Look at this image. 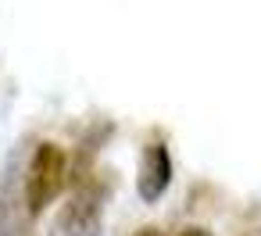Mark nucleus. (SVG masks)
Here are the masks:
<instances>
[{"label": "nucleus", "mask_w": 261, "mask_h": 236, "mask_svg": "<svg viewBox=\"0 0 261 236\" xmlns=\"http://www.w3.org/2000/svg\"><path fill=\"white\" fill-rule=\"evenodd\" d=\"M65 186V150L58 143H40L25 168V211L36 218Z\"/></svg>", "instance_id": "f257e3e1"}, {"label": "nucleus", "mask_w": 261, "mask_h": 236, "mask_svg": "<svg viewBox=\"0 0 261 236\" xmlns=\"http://www.w3.org/2000/svg\"><path fill=\"white\" fill-rule=\"evenodd\" d=\"M50 236H100V193L79 190L54 218Z\"/></svg>", "instance_id": "f03ea898"}, {"label": "nucleus", "mask_w": 261, "mask_h": 236, "mask_svg": "<svg viewBox=\"0 0 261 236\" xmlns=\"http://www.w3.org/2000/svg\"><path fill=\"white\" fill-rule=\"evenodd\" d=\"M29 211H25V175L11 165L0 179V236H25Z\"/></svg>", "instance_id": "7ed1b4c3"}, {"label": "nucleus", "mask_w": 261, "mask_h": 236, "mask_svg": "<svg viewBox=\"0 0 261 236\" xmlns=\"http://www.w3.org/2000/svg\"><path fill=\"white\" fill-rule=\"evenodd\" d=\"M168 179H172V158H168V147L165 143H150L143 150V161H140V197L150 204L158 200L165 190H168Z\"/></svg>", "instance_id": "20e7f679"}, {"label": "nucleus", "mask_w": 261, "mask_h": 236, "mask_svg": "<svg viewBox=\"0 0 261 236\" xmlns=\"http://www.w3.org/2000/svg\"><path fill=\"white\" fill-rule=\"evenodd\" d=\"M179 236H211V232H207V229H197V225H193V229H182Z\"/></svg>", "instance_id": "39448f33"}, {"label": "nucleus", "mask_w": 261, "mask_h": 236, "mask_svg": "<svg viewBox=\"0 0 261 236\" xmlns=\"http://www.w3.org/2000/svg\"><path fill=\"white\" fill-rule=\"evenodd\" d=\"M133 236H158L154 229H140V232H133Z\"/></svg>", "instance_id": "423d86ee"}]
</instances>
